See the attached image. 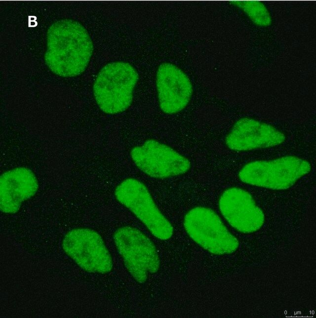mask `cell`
<instances>
[{
  "mask_svg": "<svg viewBox=\"0 0 316 318\" xmlns=\"http://www.w3.org/2000/svg\"><path fill=\"white\" fill-rule=\"evenodd\" d=\"M93 49L91 39L82 25L72 19L60 20L48 31L45 62L60 76L76 77L85 70Z\"/></svg>",
  "mask_w": 316,
  "mask_h": 318,
  "instance_id": "1",
  "label": "cell"
},
{
  "mask_svg": "<svg viewBox=\"0 0 316 318\" xmlns=\"http://www.w3.org/2000/svg\"><path fill=\"white\" fill-rule=\"evenodd\" d=\"M138 80L136 70L128 63L117 61L105 66L93 85L94 98L101 110L115 114L128 109Z\"/></svg>",
  "mask_w": 316,
  "mask_h": 318,
  "instance_id": "2",
  "label": "cell"
},
{
  "mask_svg": "<svg viewBox=\"0 0 316 318\" xmlns=\"http://www.w3.org/2000/svg\"><path fill=\"white\" fill-rule=\"evenodd\" d=\"M307 160L293 156L268 160H256L244 165L238 173L247 184L274 190L290 188L311 171Z\"/></svg>",
  "mask_w": 316,
  "mask_h": 318,
  "instance_id": "3",
  "label": "cell"
},
{
  "mask_svg": "<svg viewBox=\"0 0 316 318\" xmlns=\"http://www.w3.org/2000/svg\"><path fill=\"white\" fill-rule=\"evenodd\" d=\"M114 239L124 265L133 278L140 283L158 272L160 262L153 242L139 230L130 226L118 228Z\"/></svg>",
  "mask_w": 316,
  "mask_h": 318,
  "instance_id": "4",
  "label": "cell"
},
{
  "mask_svg": "<svg viewBox=\"0 0 316 318\" xmlns=\"http://www.w3.org/2000/svg\"><path fill=\"white\" fill-rule=\"evenodd\" d=\"M184 226L194 241L213 254H230L238 246L237 239L209 208L199 206L190 210L185 216Z\"/></svg>",
  "mask_w": 316,
  "mask_h": 318,
  "instance_id": "5",
  "label": "cell"
},
{
  "mask_svg": "<svg viewBox=\"0 0 316 318\" xmlns=\"http://www.w3.org/2000/svg\"><path fill=\"white\" fill-rule=\"evenodd\" d=\"M115 195L155 237L162 240L171 237L172 226L160 211L143 183L134 178L126 179L116 187Z\"/></svg>",
  "mask_w": 316,
  "mask_h": 318,
  "instance_id": "6",
  "label": "cell"
},
{
  "mask_svg": "<svg viewBox=\"0 0 316 318\" xmlns=\"http://www.w3.org/2000/svg\"><path fill=\"white\" fill-rule=\"evenodd\" d=\"M62 248L79 266L94 273L104 274L113 268V260L102 237L88 228H76L64 236Z\"/></svg>",
  "mask_w": 316,
  "mask_h": 318,
  "instance_id": "7",
  "label": "cell"
},
{
  "mask_svg": "<svg viewBox=\"0 0 316 318\" xmlns=\"http://www.w3.org/2000/svg\"><path fill=\"white\" fill-rule=\"evenodd\" d=\"M131 158L144 173L157 178H165L185 173L190 168L189 159L170 147L155 140H148L133 148Z\"/></svg>",
  "mask_w": 316,
  "mask_h": 318,
  "instance_id": "8",
  "label": "cell"
},
{
  "mask_svg": "<svg viewBox=\"0 0 316 318\" xmlns=\"http://www.w3.org/2000/svg\"><path fill=\"white\" fill-rule=\"evenodd\" d=\"M220 211L238 231L250 234L259 230L265 221L264 213L247 191L237 187L225 190L219 200Z\"/></svg>",
  "mask_w": 316,
  "mask_h": 318,
  "instance_id": "9",
  "label": "cell"
},
{
  "mask_svg": "<svg viewBox=\"0 0 316 318\" xmlns=\"http://www.w3.org/2000/svg\"><path fill=\"white\" fill-rule=\"evenodd\" d=\"M156 87L160 108L168 114L183 110L193 93V86L188 76L177 66L169 63L158 67Z\"/></svg>",
  "mask_w": 316,
  "mask_h": 318,
  "instance_id": "10",
  "label": "cell"
},
{
  "mask_svg": "<svg viewBox=\"0 0 316 318\" xmlns=\"http://www.w3.org/2000/svg\"><path fill=\"white\" fill-rule=\"evenodd\" d=\"M286 139L284 133L274 126L250 118L237 121L226 138L230 149L246 151L279 145Z\"/></svg>",
  "mask_w": 316,
  "mask_h": 318,
  "instance_id": "11",
  "label": "cell"
},
{
  "mask_svg": "<svg viewBox=\"0 0 316 318\" xmlns=\"http://www.w3.org/2000/svg\"><path fill=\"white\" fill-rule=\"evenodd\" d=\"M38 189L36 175L27 168L17 167L4 172L0 179L1 211L16 213L22 203L33 197Z\"/></svg>",
  "mask_w": 316,
  "mask_h": 318,
  "instance_id": "12",
  "label": "cell"
},
{
  "mask_svg": "<svg viewBox=\"0 0 316 318\" xmlns=\"http://www.w3.org/2000/svg\"><path fill=\"white\" fill-rule=\"evenodd\" d=\"M28 25L29 27H36L37 25L36 17L29 16L28 17Z\"/></svg>",
  "mask_w": 316,
  "mask_h": 318,
  "instance_id": "13",
  "label": "cell"
}]
</instances>
